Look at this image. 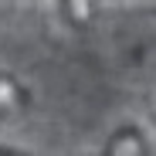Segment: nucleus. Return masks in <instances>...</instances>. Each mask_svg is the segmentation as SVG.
Returning <instances> with one entry per match:
<instances>
[{"instance_id": "2", "label": "nucleus", "mask_w": 156, "mask_h": 156, "mask_svg": "<svg viewBox=\"0 0 156 156\" xmlns=\"http://www.w3.org/2000/svg\"><path fill=\"white\" fill-rule=\"evenodd\" d=\"M105 156H146V146H143V133L136 129H122L109 139V153Z\"/></svg>"}, {"instance_id": "1", "label": "nucleus", "mask_w": 156, "mask_h": 156, "mask_svg": "<svg viewBox=\"0 0 156 156\" xmlns=\"http://www.w3.org/2000/svg\"><path fill=\"white\" fill-rule=\"evenodd\" d=\"M27 92H24L10 75H0V119H17L27 109Z\"/></svg>"}, {"instance_id": "3", "label": "nucleus", "mask_w": 156, "mask_h": 156, "mask_svg": "<svg viewBox=\"0 0 156 156\" xmlns=\"http://www.w3.org/2000/svg\"><path fill=\"white\" fill-rule=\"evenodd\" d=\"M0 156H20V153H10V149H0Z\"/></svg>"}]
</instances>
